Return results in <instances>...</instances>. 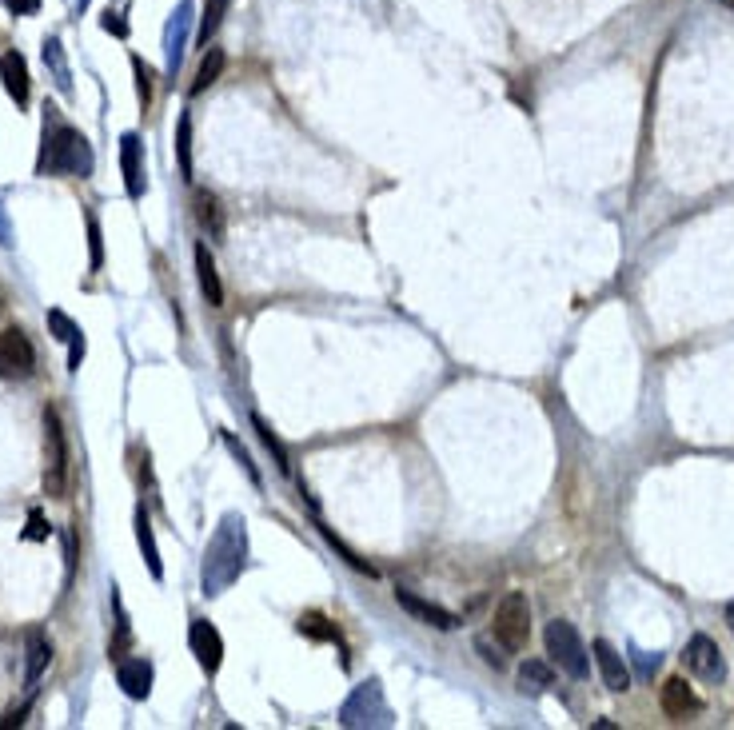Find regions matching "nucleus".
Segmentation results:
<instances>
[{
  "mask_svg": "<svg viewBox=\"0 0 734 730\" xmlns=\"http://www.w3.org/2000/svg\"><path fill=\"white\" fill-rule=\"evenodd\" d=\"M48 523H45V515L40 511H28V527H25V539H32V543H40V539H48Z\"/></svg>",
  "mask_w": 734,
  "mask_h": 730,
  "instance_id": "2f4dec72",
  "label": "nucleus"
},
{
  "mask_svg": "<svg viewBox=\"0 0 734 730\" xmlns=\"http://www.w3.org/2000/svg\"><path fill=\"white\" fill-rule=\"evenodd\" d=\"M244 559H248V523L244 515H224L204 551V575H200L204 595H224L239 579Z\"/></svg>",
  "mask_w": 734,
  "mask_h": 730,
  "instance_id": "f257e3e1",
  "label": "nucleus"
},
{
  "mask_svg": "<svg viewBox=\"0 0 734 730\" xmlns=\"http://www.w3.org/2000/svg\"><path fill=\"white\" fill-rule=\"evenodd\" d=\"M116 682L124 686L128 699H148V694H152V662L144 655L120 659L116 662Z\"/></svg>",
  "mask_w": 734,
  "mask_h": 730,
  "instance_id": "4468645a",
  "label": "nucleus"
},
{
  "mask_svg": "<svg viewBox=\"0 0 734 730\" xmlns=\"http://www.w3.org/2000/svg\"><path fill=\"white\" fill-rule=\"evenodd\" d=\"M718 5H727V8H734V0H718Z\"/></svg>",
  "mask_w": 734,
  "mask_h": 730,
  "instance_id": "58836bf2",
  "label": "nucleus"
},
{
  "mask_svg": "<svg viewBox=\"0 0 734 730\" xmlns=\"http://www.w3.org/2000/svg\"><path fill=\"white\" fill-rule=\"evenodd\" d=\"M40 172H60V176H92V144L76 128L45 124V152H40Z\"/></svg>",
  "mask_w": 734,
  "mask_h": 730,
  "instance_id": "f03ea898",
  "label": "nucleus"
},
{
  "mask_svg": "<svg viewBox=\"0 0 734 730\" xmlns=\"http://www.w3.org/2000/svg\"><path fill=\"white\" fill-rule=\"evenodd\" d=\"M188 647H192L196 662H200L207 674L220 671V662H224V639H220V630L207 623V619H192V627H188Z\"/></svg>",
  "mask_w": 734,
  "mask_h": 730,
  "instance_id": "1a4fd4ad",
  "label": "nucleus"
},
{
  "mask_svg": "<svg viewBox=\"0 0 734 730\" xmlns=\"http://www.w3.org/2000/svg\"><path fill=\"white\" fill-rule=\"evenodd\" d=\"M683 667L695 674V679H703V682H722V679H727V659H722L718 642L710 639V635H695V639L686 642Z\"/></svg>",
  "mask_w": 734,
  "mask_h": 730,
  "instance_id": "6e6552de",
  "label": "nucleus"
},
{
  "mask_svg": "<svg viewBox=\"0 0 734 730\" xmlns=\"http://www.w3.org/2000/svg\"><path fill=\"white\" fill-rule=\"evenodd\" d=\"M45 69L52 72V84H57V92L69 96V92H72V69H69V60H64V45H60L57 37L45 40Z\"/></svg>",
  "mask_w": 734,
  "mask_h": 730,
  "instance_id": "412c9836",
  "label": "nucleus"
},
{
  "mask_svg": "<svg viewBox=\"0 0 734 730\" xmlns=\"http://www.w3.org/2000/svg\"><path fill=\"white\" fill-rule=\"evenodd\" d=\"M48 659H52V642L32 630V635H28V662H25V686H28V691H37V682H40V674H45Z\"/></svg>",
  "mask_w": 734,
  "mask_h": 730,
  "instance_id": "aec40b11",
  "label": "nucleus"
},
{
  "mask_svg": "<svg viewBox=\"0 0 734 730\" xmlns=\"http://www.w3.org/2000/svg\"><path fill=\"white\" fill-rule=\"evenodd\" d=\"M555 686V671L547 667L543 659H527L519 667V691L523 694H543V691H551Z\"/></svg>",
  "mask_w": 734,
  "mask_h": 730,
  "instance_id": "4be33fe9",
  "label": "nucleus"
},
{
  "mask_svg": "<svg viewBox=\"0 0 734 730\" xmlns=\"http://www.w3.org/2000/svg\"><path fill=\"white\" fill-rule=\"evenodd\" d=\"M89 268H92V271L104 268V236H101V224H96V216H89Z\"/></svg>",
  "mask_w": 734,
  "mask_h": 730,
  "instance_id": "c756f323",
  "label": "nucleus"
},
{
  "mask_svg": "<svg viewBox=\"0 0 734 730\" xmlns=\"http://www.w3.org/2000/svg\"><path fill=\"white\" fill-rule=\"evenodd\" d=\"M659 703H663V711L671 714V718H686V714L703 711V703H698V694L686 686V679H666Z\"/></svg>",
  "mask_w": 734,
  "mask_h": 730,
  "instance_id": "f3484780",
  "label": "nucleus"
},
{
  "mask_svg": "<svg viewBox=\"0 0 734 730\" xmlns=\"http://www.w3.org/2000/svg\"><path fill=\"white\" fill-rule=\"evenodd\" d=\"M188 25H192V5L184 0L176 13H172L168 28H164V69H168V76H176L180 60H184V45H188Z\"/></svg>",
  "mask_w": 734,
  "mask_h": 730,
  "instance_id": "f8f14e48",
  "label": "nucleus"
},
{
  "mask_svg": "<svg viewBox=\"0 0 734 730\" xmlns=\"http://www.w3.org/2000/svg\"><path fill=\"white\" fill-rule=\"evenodd\" d=\"M45 492L52 499H64L69 492V439L57 407H45Z\"/></svg>",
  "mask_w": 734,
  "mask_h": 730,
  "instance_id": "20e7f679",
  "label": "nucleus"
},
{
  "mask_svg": "<svg viewBox=\"0 0 734 730\" xmlns=\"http://www.w3.org/2000/svg\"><path fill=\"white\" fill-rule=\"evenodd\" d=\"M224 64H228V57H224L220 48H207V57L200 60V72H196V80H192V96H200L204 89H212V84L220 80Z\"/></svg>",
  "mask_w": 734,
  "mask_h": 730,
  "instance_id": "5701e85b",
  "label": "nucleus"
},
{
  "mask_svg": "<svg viewBox=\"0 0 734 730\" xmlns=\"http://www.w3.org/2000/svg\"><path fill=\"white\" fill-rule=\"evenodd\" d=\"M224 443H228V448H232V455L239 460V467H244V471H248V479H251V483L260 487V471H256V463H251V455H248L244 448H239V443L232 439V435H224Z\"/></svg>",
  "mask_w": 734,
  "mask_h": 730,
  "instance_id": "7c9ffc66",
  "label": "nucleus"
},
{
  "mask_svg": "<svg viewBox=\"0 0 734 730\" xmlns=\"http://www.w3.org/2000/svg\"><path fill=\"white\" fill-rule=\"evenodd\" d=\"M196 276H200V291L207 300V308H220L224 303V283H220V271H216V256L207 244H196Z\"/></svg>",
  "mask_w": 734,
  "mask_h": 730,
  "instance_id": "dca6fc26",
  "label": "nucleus"
},
{
  "mask_svg": "<svg viewBox=\"0 0 734 730\" xmlns=\"http://www.w3.org/2000/svg\"><path fill=\"white\" fill-rule=\"evenodd\" d=\"M251 423H256V435H260V443H264V448L271 451V460H276V467H280L283 475H288V471H292V463H288V451H283V443L276 439V435H271V428H268V423L260 419V416L251 419Z\"/></svg>",
  "mask_w": 734,
  "mask_h": 730,
  "instance_id": "cd10ccee",
  "label": "nucleus"
},
{
  "mask_svg": "<svg viewBox=\"0 0 734 730\" xmlns=\"http://www.w3.org/2000/svg\"><path fill=\"white\" fill-rule=\"evenodd\" d=\"M101 25H104V32H112V37H128L124 16H120V13H112V8H108V13H104V20H101Z\"/></svg>",
  "mask_w": 734,
  "mask_h": 730,
  "instance_id": "473e14b6",
  "label": "nucleus"
},
{
  "mask_svg": "<svg viewBox=\"0 0 734 730\" xmlns=\"http://www.w3.org/2000/svg\"><path fill=\"white\" fill-rule=\"evenodd\" d=\"M547 655H551V662L563 674H571V679H587V647L583 639H579V630L567 623V619H555V623H547Z\"/></svg>",
  "mask_w": 734,
  "mask_h": 730,
  "instance_id": "39448f33",
  "label": "nucleus"
},
{
  "mask_svg": "<svg viewBox=\"0 0 734 730\" xmlns=\"http://www.w3.org/2000/svg\"><path fill=\"white\" fill-rule=\"evenodd\" d=\"M140 152H144V144H140L136 132L120 136V168H124V188L133 200L144 196V160H140Z\"/></svg>",
  "mask_w": 734,
  "mask_h": 730,
  "instance_id": "ddd939ff",
  "label": "nucleus"
},
{
  "mask_svg": "<svg viewBox=\"0 0 734 730\" xmlns=\"http://www.w3.org/2000/svg\"><path fill=\"white\" fill-rule=\"evenodd\" d=\"M196 220H200L212 236H224V212H220V200H216V196H207V192L196 196Z\"/></svg>",
  "mask_w": 734,
  "mask_h": 730,
  "instance_id": "393cba45",
  "label": "nucleus"
},
{
  "mask_svg": "<svg viewBox=\"0 0 734 730\" xmlns=\"http://www.w3.org/2000/svg\"><path fill=\"white\" fill-rule=\"evenodd\" d=\"M136 543H140V555H144V563H148V575H152V579H164L160 547H156V535H152V519H148L144 503L136 507Z\"/></svg>",
  "mask_w": 734,
  "mask_h": 730,
  "instance_id": "6ab92c4d",
  "label": "nucleus"
},
{
  "mask_svg": "<svg viewBox=\"0 0 734 730\" xmlns=\"http://www.w3.org/2000/svg\"><path fill=\"white\" fill-rule=\"evenodd\" d=\"M0 80H5V92L13 96V101L25 108L28 96H32V80H28V64L20 52H5L0 57Z\"/></svg>",
  "mask_w": 734,
  "mask_h": 730,
  "instance_id": "2eb2a0df",
  "label": "nucleus"
},
{
  "mask_svg": "<svg viewBox=\"0 0 734 730\" xmlns=\"http://www.w3.org/2000/svg\"><path fill=\"white\" fill-rule=\"evenodd\" d=\"M295 630L300 635H308V639H320V642H339V630L327 623L324 615H315V611H308V615H300V623H295Z\"/></svg>",
  "mask_w": 734,
  "mask_h": 730,
  "instance_id": "bb28decb",
  "label": "nucleus"
},
{
  "mask_svg": "<svg viewBox=\"0 0 734 730\" xmlns=\"http://www.w3.org/2000/svg\"><path fill=\"white\" fill-rule=\"evenodd\" d=\"M396 603H399L411 619H420V623L435 627V630H455V627H459V619L447 611V607L431 603V598H420L415 591H408V587H399V591H396Z\"/></svg>",
  "mask_w": 734,
  "mask_h": 730,
  "instance_id": "9b49d317",
  "label": "nucleus"
},
{
  "mask_svg": "<svg viewBox=\"0 0 734 730\" xmlns=\"http://www.w3.org/2000/svg\"><path fill=\"white\" fill-rule=\"evenodd\" d=\"M5 8L8 13H16V16H32L40 8V0H5Z\"/></svg>",
  "mask_w": 734,
  "mask_h": 730,
  "instance_id": "72a5a7b5",
  "label": "nucleus"
},
{
  "mask_svg": "<svg viewBox=\"0 0 734 730\" xmlns=\"http://www.w3.org/2000/svg\"><path fill=\"white\" fill-rule=\"evenodd\" d=\"M48 328L57 332L60 344H69V372H80V359H84V332H80V323H72L60 308H52L48 312Z\"/></svg>",
  "mask_w": 734,
  "mask_h": 730,
  "instance_id": "a211bd4d",
  "label": "nucleus"
},
{
  "mask_svg": "<svg viewBox=\"0 0 734 730\" xmlns=\"http://www.w3.org/2000/svg\"><path fill=\"white\" fill-rule=\"evenodd\" d=\"M232 0H204V13H200V32H196V40L207 48V40L216 37V28L224 25V13Z\"/></svg>",
  "mask_w": 734,
  "mask_h": 730,
  "instance_id": "b1692460",
  "label": "nucleus"
},
{
  "mask_svg": "<svg viewBox=\"0 0 734 730\" xmlns=\"http://www.w3.org/2000/svg\"><path fill=\"white\" fill-rule=\"evenodd\" d=\"M37 372V347L20 328L0 332V379H28Z\"/></svg>",
  "mask_w": 734,
  "mask_h": 730,
  "instance_id": "0eeeda50",
  "label": "nucleus"
},
{
  "mask_svg": "<svg viewBox=\"0 0 734 730\" xmlns=\"http://www.w3.org/2000/svg\"><path fill=\"white\" fill-rule=\"evenodd\" d=\"M133 72H136V92H140V104H152V89H156V72L148 69L140 57H133Z\"/></svg>",
  "mask_w": 734,
  "mask_h": 730,
  "instance_id": "c85d7f7f",
  "label": "nucleus"
},
{
  "mask_svg": "<svg viewBox=\"0 0 734 730\" xmlns=\"http://www.w3.org/2000/svg\"><path fill=\"white\" fill-rule=\"evenodd\" d=\"M491 630H495V642L507 655H519L527 651L531 639V603L523 591H507L495 607V619H491Z\"/></svg>",
  "mask_w": 734,
  "mask_h": 730,
  "instance_id": "7ed1b4c3",
  "label": "nucleus"
},
{
  "mask_svg": "<svg viewBox=\"0 0 734 730\" xmlns=\"http://www.w3.org/2000/svg\"><path fill=\"white\" fill-rule=\"evenodd\" d=\"M0 244H5V248H13V244H16V239H13V224H8V208H5V204H0Z\"/></svg>",
  "mask_w": 734,
  "mask_h": 730,
  "instance_id": "c9c22d12",
  "label": "nucleus"
},
{
  "mask_svg": "<svg viewBox=\"0 0 734 730\" xmlns=\"http://www.w3.org/2000/svg\"><path fill=\"white\" fill-rule=\"evenodd\" d=\"M727 623H730V630H734V603H727Z\"/></svg>",
  "mask_w": 734,
  "mask_h": 730,
  "instance_id": "4c0bfd02",
  "label": "nucleus"
},
{
  "mask_svg": "<svg viewBox=\"0 0 734 730\" xmlns=\"http://www.w3.org/2000/svg\"><path fill=\"white\" fill-rule=\"evenodd\" d=\"M176 160H180V176L192 180V116L188 112L176 124Z\"/></svg>",
  "mask_w": 734,
  "mask_h": 730,
  "instance_id": "a878e982",
  "label": "nucleus"
},
{
  "mask_svg": "<svg viewBox=\"0 0 734 730\" xmlns=\"http://www.w3.org/2000/svg\"><path fill=\"white\" fill-rule=\"evenodd\" d=\"M634 662H639V674H643V679H651V674L654 671H659V655H643V651H634Z\"/></svg>",
  "mask_w": 734,
  "mask_h": 730,
  "instance_id": "f704fd0d",
  "label": "nucleus"
},
{
  "mask_svg": "<svg viewBox=\"0 0 734 730\" xmlns=\"http://www.w3.org/2000/svg\"><path fill=\"white\" fill-rule=\"evenodd\" d=\"M590 651H595V667L602 674V686H607L611 694L631 691V667H627V659H622V651L611 647L607 639H595L590 642Z\"/></svg>",
  "mask_w": 734,
  "mask_h": 730,
  "instance_id": "9d476101",
  "label": "nucleus"
},
{
  "mask_svg": "<svg viewBox=\"0 0 734 730\" xmlns=\"http://www.w3.org/2000/svg\"><path fill=\"white\" fill-rule=\"evenodd\" d=\"M25 714H28V706H20V711L5 714V718H0V730H8V726H20V723H25Z\"/></svg>",
  "mask_w": 734,
  "mask_h": 730,
  "instance_id": "e433bc0d",
  "label": "nucleus"
},
{
  "mask_svg": "<svg viewBox=\"0 0 734 730\" xmlns=\"http://www.w3.org/2000/svg\"><path fill=\"white\" fill-rule=\"evenodd\" d=\"M339 723L344 726H388L391 711H388V703H383V686L376 679L359 682L352 691V699L344 703V711H339Z\"/></svg>",
  "mask_w": 734,
  "mask_h": 730,
  "instance_id": "423d86ee",
  "label": "nucleus"
}]
</instances>
